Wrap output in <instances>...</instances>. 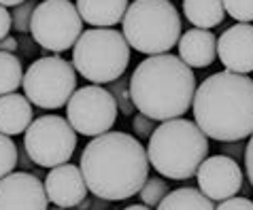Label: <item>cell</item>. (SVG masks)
<instances>
[{
	"label": "cell",
	"mask_w": 253,
	"mask_h": 210,
	"mask_svg": "<svg viewBox=\"0 0 253 210\" xmlns=\"http://www.w3.org/2000/svg\"><path fill=\"white\" fill-rule=\"evenodd\" d=\"M194 123L217 142H236L253 134V79L215 72L196 87Z\"/></svg>",
	"instance_id": "7a4b0ae2"
},
{
	"label": "cell",
	"mask_w": 253,
	"mask_h": 210,
	"mask_svg": "<svg viewBox=\"0 0 253 210\" xmlns=\"http://www.w3.org/2000/svg\"><path fill=\"white\" fill-rule=\"evenodd\" d=\"M209 136L183 117L162 121L147 144L153 170L170 180H187L209 157Z\"/></svg>",
	"instance_id": "277c9868"
},
{
	"label": "cell",
	"mask_w": 253,
	"mask_h": 210,
	"mask_svg": "<svg viewBox=\"0 0 253 210\" xmlns=\"http://www.w3.org/2000/svg\"><path fill=\"white\" fill-rule=\"evenodd\" d=\"M117 104L102 85H85L75 89L66 104V119L77 134L100 136L111 132L117 119Z\"/></svg>",
	"instance_id": "30bf717a"
},
{
	"label": "cell",
	"mask_w": 253,
	"mask_h": 210,
	"mask_svg": "<svg viewBox=\"0 0 253 210\" xmlns=\"http://www.w3.org/2000/svg\"><path fill=\"white\" fill-rule=\"evenodd\" d=\"M132 128H134V134H136L138 140H149L158 125L151 117H147L143 113H136L134 119H132Z\"/></svg>",
	"instance_id": "484cf974"
},
{
	"label": "cell",
	"mask_w": 253,
	"mask_h": 210,
	"mask_svg": "<svg viewBox=\"0 0 253 210\" xmlns=\"http://www.w3.org/2000/svg\"><path fill=\"white\" fill-rule=\"evenodd\" d=\"M32 123V104L26 96H0V132L6 136L24 134Z\"/></svg>",
	"instance_id": "e0dca14e"
},
{
	"label": "cell",
	"mask_w": 253,
	"mask_h": 210,
	"mask_svg": "<svg viewBox=\"0 0 253 210\" xmlns=\"http://www.w3.org/2000/svg\"><path fill=\"white\" fill-rule=\"evenodd\" d=\"M223 9L238 24L253 22V0H223Z\"/></svg>",
	"instance_id": "d4e9b609"
},
{
	"label": "cell",
	"mask_w": 253,
	"mask_h": 210,
	"mask_svg": "<svg viewBox=\"0 0 253 210\" xmlns=\"http://www.w3.org/2000/svg\"><path fill=\"white\" fill-rule=\"evenodd\" d=\"M130 49L145 55L168 53L181 38V15L170 0H134L122 19Z\"/></svg>",
	"instance_id": "5b68a950"
},
{
	"label": "cell",
	"mask_w": 253,
	"mask_h": 210,
	"mask_svg": "<svg viewBox=\"0 0 253 210\" xmlns=\"http://www.w3.org/2000/svg\"><path fill=\"white\" fill-rule=\"evenodd\" d=\"M200 191L213 202H223L243 189V170L238 162L228 155L207 157L196 170Z\"/></svg>",
	"instance_id": "8fae6325"
},
{
	"label": "cell",
	"mask_w": 253,
	"mask_h": 210,
	"mask_svg": "<svg viewBox=\"0 0 253 210\" xmlns=\"http://www.w3.org/2000/svg\"><path fill=\"white\" fill-rule=\"evenodd\" d=\"M17 164H19V166H24V168H26V172H28V168H34V162L30 159V155L26 153L24 146H22V149H17Z\"/></svg>",
	"instance_id": "d6a6232c"
},
{
	"label": "cell",
	"mask_w": 253,
	"mask_h": 210,
	"mask_svg": "<svg viewBox=\"0 0 253 210\" xmlns=\"http://www.w3.org/2000/svg\"><path fill=\"white\" fill-rule=\"evenodd\" d=\"M13 28V22H11V11L6 9V6L0 4V40H2L4 36H9Z\"/></svg>",
	"instance_id": "4dcf8cb0"
},
{
	"label": "cell",
	"mask_w": 253,
	"mask_h": 210,
	"mask_svg": "<svg viewBox=\"0 0 253 210\" xmlns=\"http://www.w3.org/2000/svg\"><path fill=\"white\" fill-rule=\"evenodd\" d=\"M109 94L113 96V100L117 104V110L122 115H134V104H132V98H130V79L126 76H119L117 81L109 83L107 85Z\"/></svg>",
	"instance_id": "7402d4cb"
},
{
	"label": "cell",
	"mask_w": 253,
	"mask_h": 210,
	"mask_svg": "<svg viewBox=\"0 0 253 210\" xmlns=\"http://www.w3.org/2000/svg\"><path fill=\"white\" fill-rule=\"evenodd\" d=\"M17 166V144L0 132V178H4L6 174H11Z\"/></svg>",
	"instance_id": "603a6c76"
},
{
	"label": "cell",
	"mask_w": 253,
	"mask_h": 210,
	"mask_svg": "<svg viewBox=\"0 0 253 210\" xmlns=\"http://www.w3.org/2000/svg\"><path fill=\"white\" fill-rule=\"evenodd\" d=\"M83 32V19L70 0H43L30 19L32 40L45 51H68Z\"/></svg>",
	"instance_id": "ba28073f"
},
{
	"label": "cell",
	"mask_w": 253,
	"mask_h": 210,
	"mask_svg": "<svg viewBox=\"0 0 253 210\" xmlns=\"http://www.w3.org/2000/svg\"><path fill=\"white\" fill-rule=\"evenodd\" d=\"M124 210H151V208L145 206V204H132V206H126Z\"/></svg>",
	"instance_id": "e575fe53"
},
{
	"label": "cell",
	"mask_w": 253,
	"mask_h": 210,
	"mask_svg": "<svg viewBox=\"0 0 253 210\" xmlns=\"http://www.w3.org/2000/svg\"><path fill=\"white\" fill-rule=\"evenodd\" d=\"M149 157L140 140L126 132L94 136L81 153V174L96 198L122 202L134 198L149 178Z\"/></svg>",
	"instance_id": "6da1fadb"
},
{
	"label": "cell",
	"mask_w": 253,
	"mask_h": 210,
	"mask_svg": "<svg viewBox=\"0 0 253 210\" xmlns=\"http://www.w3.org/2000/svg\"><path fill=\"white\" fill-rule=\"evenodd\" d=\"M245 174H247V178H249V183L253 187V134L249 136V142L247 146H245Z\"/></svg>",
	"instance_id": "f546056e"
},
{
	"label": "cell",
	"mask_w": 253,
	"mask_h": 210,
	"mask_svg": "<svg viewBox=\"0 0 253 210\" xmlns=\"http://www.w3.org/2000/svg\"><path fill=\"white\" fill-rule=\"evenodd\" d=\"M158 210H215V204L200 189L181 187L170 189L166 198L158 204Z\"/></svg>",
	"instance_id": "d6986e66"
},
{
	"label": "cell",
	"mask_w": 253,
	"mask_h": 210,
	"mask_svg": "<svg viewBox=\"0 0 253 210\" xmlns=\"http://www.w3.org/2000/svg\"><path fill=\"white\" fill-rule=\"evenodd\" d=\"M128 0H77L81 19L94 28H113L128 11Z\"/></svg>",
	"instance_id": "2e32d148"
},
{
	"label": "cell",
	"mask_w": 253,
	"mask_h": 210,
	"mask_svg": "<svg viewBox=\"0 0 253 210\" xmlns=\"http://www.w3.org/2000/svg\"><path fill=\"white\" fill-rule=\"evenodd\" d=\"M22 2H26V0H0V4H2V6H17Z\"/></svg>",
	"instance_id": "836d02e7"
},
{
	"label": "cell",
	"mask_w": 253,
	"mask_h": 210,
	"mask_svg": "<svg viewBox=\"0 0 253 210\" xmlns=\"http://www.w3.org/2000/svg\"><path fill=\"white\" fill-rule=\"evenodd\" d=\"M22 87L30 104L39 108H62L77 89V70L73 62L58 55L34 60L24 72Z\"/></svg>",
	"instance_id": "52a82bcc"
},
{
	"label": "cell",
	"mask_w": 253,
	"mask_h": 210,
	"mask_svg": "<svg viewBox=\"0 0 253 210\" xmlns=\"http://www.w3.org/2000/svg\"><path fill=\"white\" fill-rule=\"evenodd\" d=\"M24 149L41 168H55L68 164L77 149V132L68 119L60 115L37 117L24 132Z\"/></svg>",
	"instance_id": "9c48e42d"
},
{
	"label": "cell",
	"mask_w": 253,
	"mask_h": 210,
	"mask_svg": "<svg viewBox=\"0 0 253 210\" xmlns=\"http://www.w3.org/2000/svg\"><path fill=\"white\" fill-rule=\"evenodd\" d=\"M51 210H79V208H60L58 206V208H51Z\"/></svg>",
	"instance_id": "d590c367"
},
{
	"label": "cell",
	"mask_w": 253,
	"mask_h": 210,
	"mask_svg": "<svg viewBox=\"0 0 253 210\" xmlns=\"http://www.w3.org/2000/svg\"><path fill=\"white\" fill-rule=\"evenodd\" d=\"M130 64V45L113 28H92L81 32L73 47V66L94 85H109L124 76Z\"/></svg>",
	"instance_id": "8992f818"
},
{
	"label": "cell",
	"mask_w": 253,
	"mask_h": 210,
	"mask_svg": "<svg viewBox=\"0 0 253 210\" xmlns=\"http://www.w3.org/2000/svg\"><path fill=\"white\" fill-rule=\"evenodd\" d=\"M19 47V40L13 38V36H4L0 40V51H6V53H15Z\"/></svg>",
	"instance_id": "1f68e13d"
},
{
	"label": "cell",
	"mask_w": 253,
	"mask_h": 210,
	"mask_svg": "<svg viewBox=\"0 0 253 210\" xmlns=\"http://www.w3.org/2000/svg\"><path fill=\"white\" fill-rule=\"evenodd\" d=\"M168 191H170V185H168L164 178L149 176V178L145 180V185L140 187V191H138L140 204H145V206H149V208H158V204L166 198Z\"/></svg>",
	"instance_id": "44dd1931"
},
{
	"label": "cell",
	"mask_w": 253,
	"mask_h": 210,
	"mask_svg": "<svg viewBox=\"0 0 253 210\" xmlns=\"http://www.w3.org/2000/svg\"><path fill=\"white\" fill-rule=\"evenodd\" d=\"M45 191L51 204L60 208H77L87 198L89 189L85 185V178H83L79 166L62 164L47 172Z\"/></svg>",
	"instance_id": "5bb4252c"
},
{
	"label": "cell",
	"mask_w": 253,
	"mask_h": 210,
	"mask_svg": "<svg viewBox=\"0 0 253 210\" xmlns=\"http://www.w3.org/2000/svg\"><path fill=\"white\" fill-rule=\"evenodd\" d=\"M183 13L189 24L202 30L219 26L226 17L223 0H183Z\"/></svg>",
	"instance_id": "ac0fdd59"
},
{
	"label": "cell",
	"mask_w": 253,
	"mask_h": 210,
	"mask_svg": "<svg viewBox=\"0 0 253 210\" xmlns=\"http://www.w3.org/2000/svg\"><path fill=\"white\" fill-rule=\"evenodd\" d=\"M196 76L179 55H149L130 74V98L138 113L153 121L183 117L194 102Z\"/></svg>",
	"instance_id": "3957f363"
},
{
	"label": "cell",
	"mask_w": 253,
	"mask_h": 210,
	"mask_svg": "<svg viewBox=\"0 0 253 210\" xmlns=\"http://www.w3.org/2000/svg\"><path fill=\"white\" fill-rule=\"evenodd\" d=\"M0 210H49L45 183L32 172H11L0 178Z\"/></svg>",
	"instance_id": "7c38bea8"
},
{
	"label": "cell",
	"mask_w": 253,
	"mask_h": 210,
	"mask_svg": "<svg viewBox=\"0 0 253 210\" xmlns=\"http://www.w3.org/2000/svg\"><path fill=\"white\" fill-rule=\"evenodd\" d=\"M217 58L230 72H253V24H236L217 36Z\"/></svg>",
	"instance_id": "4fadbf2b"
},
{
	"label": "cell",
	"mask_w": 253,
	"mask_h": 210,
	"mask_svg": "<svg viewBox=\"0 0 253 210\" xmlns=\"http://www.w3.org/2000/svg\"><path fill=\"white\" fill-rule=\"evenodd\" d=\"M39 2H34V0H26V2L13 6V13H11V22H13V28H15L17 32H30V19H32V13L37 9Z\"/></svg>",
	"instance_id": "cb8c5ba5"
},
{
	"label": "cell",
	"mask_w": 253,
	"mask_h": 210,
	"mask_svg": "<svg viewBox=\"0 0 253 210\" xmlns=\"http://www.w3.org/2000/svg\"><path fill=\"white\" fill-rule=\"evenodd\" d=\"M22 81H24L22 60L15 53L0 51V96L15 94L22 87Z\"/></svg>",
	"instance_id": "ffe728a7"
},
{
	"label": "cell",
	"mask_w": 253,
	"mask_h": 210,
	"mask_svg": "<svg viewBox=\"0 0 253 210\" xmlns=\"http://www.w3.org/2000/svg\"><path fill=\"white\" fill-rule=\"evenodd\" d=\"M221 144V155H228V157H232L236 162V159H241V157H245V144L243 140H236V142H219Z\"/></svg>",
	"instance_id": "83f0119b"
},
{
	"label": "cell",
	"mask_w": 253,
	"mask_h": 210,
	"mask_svg": "<svg viewBox=\"0 0 253 210\" xmlns=\"http://www.w3.org/2000/svg\"><path fill=\"white\" fill-rule=\"evenodd\" d=\"M179 58L189 68H207L217 60V36L211 30L192 28L179 38Z\"/></svg>",
	"instance_id": "9a60e30c"
},
{
	"label": "cell",
	"mask_w": 253,
	"mask_h": 210,
	"mask_svg": "<svg viewBox=\"0 0 253 210\" xmlns=\"http://www.w3.org/2000/svg\"><path fill=\"white\" fill-rule=\"evenodd\" d=\"M77 208H79V210H107L109 208V202L102 200V198H96V195L92 193V195H87V198L83 200Z\"/></svg>",
	"instance_id": "f1b7e54d"
},
{
	"label": "cell",
	"mask_w": 253,
	"mask_h": 210,
	"mask_svg": "<svg viewBox=\"0 0 253 210\" xmlns=\"http://www.w3.org/2000/svg\"><path fill=\"white\" fill-rule=\"evenodd\" d=\"M215 210H253V202L249 198H228L219 202V206H215Z\"/></svg>",
	"instance_id": "4316f807"
}]
</instances>
